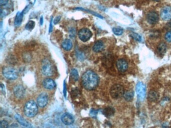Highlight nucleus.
<instances>
[{
  "instance_id": "obj_1",
  "label": "nucleus",
  "mask_w": 171,
  "mask_h": 128,
  "mask_svg": "<svg viewBox=\"0 0 171 128\" xmlns=\"http://www.w3.org/2000/svg\"><path fill=\"white\" fill-rule=\"evenodd\" d=\"M82 83L86 90H94L99 85V76L92 71H87L82 76Z\"/></svg>"
},
{
  "instance_id": "obj_2",
  "label": "nucleus",
  "mask_w": 171,
  "mask_h": 128,
  "mask_svg": "<svg viewBox=\"0 0 171 128\" xmlns=\"http://www.w3.org/2000/svg\"><path fill=\"white\" fill-rule=\"evenodd\" d=\"M38 106L34 101H29L25 105L24 113L26 116L29 118L34 117L38 113Z\"/></svg>"
},
{
  "instance_id": "obj_3",
  "label": "nucleus",
  "mask_w": 171,
  "mask_h": 128,
  "mask_svg": "<svg viewBox=\"0 0 171 128\" xmlns=\"http://www.w3.org/2000/svg\"><path fill=\"white\" fill-rule=\"evenodd\" d=\"M124 88L120 84L113 85L110 90V94L111 97L115 99L121 98L124 96Z\"/></svg>"
},
{
  "instance_id": "obj_4",
  "label": "nucleus",
  "mask_w": 171,
  "mask_h": 128,
  "mask_svg": "<svg viewBox=\"0 0 171 128\" xmlns=\"http://www.w3.org/2000/svg\"><path fill=\"white\" fill-rule=\"evenodd\" d=\"M4 76L9 80H15L18 78V72L15 69L11 67L4 68L3 70Z\"/></svg>"
},
{
  "instance_id": "obj_5",
  "label": "nucleus",
  "mask_w": 171,
  "mask_h": 128,
  "mask_svg": "<svg viewBox=\"0 0 171 128\" xmlns=\"http://www.w3.org/2000/svg\"><path fill=\"white\" fill-rule=\"evenodd\" d=\"M42 73L46 76H51L53 74V68L48 60H44L42 68Z\"/></svg>"
},
{
  "instance_id": "obj_6",
  "label": "nucleus",
  "mask_w": 171,
  "mask_h": 128,
  "mask_svg": "<svg viewBox=\"0 0 171 128\" xmlns=\"http://www.w3.org/2000/svg\"><path fill=\"white\" fill-rule=\"evenodd\" d=\"M136 91L139 100L140 101H143L145 98L146 94L145 85L142 82H139L136 87Z\"/></svg>"
},
{
  "instance_id": "obj_7",
  "label": "nucleus",
  "mask_w": 171,
  "mask_h": 128,
  "mask_svg": "<svg viewBox=\"0 0 171 128\" xmlns=\"http://www.w3.org/2000/svg\"><path fill=\"white\" fill-rule=\"evenodd\" d=\"M92 33L87 28H83L78 32V37L83 42H86L89 40L92 36Z\"/></svg>"
},
{
  "instance_id": "obj_8",
  "label": "nucleus",
  "mask_w": 171,
  "mask_h": 128,
  "mask_svg": "<svg viewBox=\"0 0 171 128\" xmlns=\"http://www.w3.org/2000/svg\"><path fill=\"white\" fill-rule=\"evenodd\" d=\"M147 19L148 22L151 25H155L158 22L159 16L158 13L155 11H151L147 15Z\"/></svg>"
},
{
  "instance_id": "obj_9",
  "label": "nucleus",
  "mask_w": 171,
  "mask_h": 128,
  "mask_svg": "<svg viewBox=\"0 0 171 128\" xmlns=\"http://www.w3.org/2000/svg\"><path fill=\"white\" fill-rule=\"evenodd\" d=\"M48 102V97L46 93L41 94L37 98V102L38 105L41 108H43L47 105Z\"/></svg>"
},
{
  "instance_id": "obj_10",
  "label": "nucleus",
  "mask_w": 171,
  "mask_h": 128,
  "mask_svg": "<svg viewBox=\"0 0 171 128\" xmlns=\"http://www.w3.org/2000/svg\"><path fill=\"white\" fill-rule=\"evenodd\" d=\"M161 17L164 20H170L171 19V7L166 6L162 9Z\"/></svg>"
},
{
  "instance_id": "obj_11",
  "label": "nucleus",
  "mask_w": 171,
  "mask_h": 128,
  "mask_svg": "<svg viewBox=\"0 0 171 128\" xmlns=\"http://www.w3.org/2000/svg\"><path fill=\"white\" fill-rule=\"evenodd\" d=\"M116 65L118 70L120 72L123 73L128 70V63L125 60H118L116 62Z\"/></svg>"
},
{
  "instance_id": "obj_12",
  "label": "nucleus",
  "mask_w": 171,
  "mask_h": 128,
  "mask_svg": "<svg viewBox=\"0 0 171 128\" xmlns=\"http://www.w3.org/2000/svg\"><path fill=\"white\" fill-rule=\"evenodd\" d=\"M14 93L16 97L21 99L25 94V89L22 85H18L15 87L14 89Z\"/></svg>"
},
{
  "instance_id": "obj_13",
  "label": "nucleus",
  "mask_w": 171,
  "mask_h": 128,
  "mask_svg": "<svg viewBox=\"0 0 171 128\" xmlns=\"http://www.w3.org/2000/svg\"><path fill=\"white\" fill-rule=\"evenodd\" d=\"M62 122L66 125H70L72 124L74 120L72 116L69 113H65L62 116Z\"/></svg>"
},
{
  "instance_id": "obj_14",
  "label": "nucleus",
  "mask_w": 171,
  "mask_h": 128,
  "mask_svg": "<svg viewBox=\"0 0 171 128\" xmlns=\"http://www.w3.org/2000/svg\"><path fill=\"white\" fill-rule=\"evenodd\" d=\"M43 85L44 88L48 90H52L56 87L55 82L51 79H46L44 80Z\"/></svg>"
},
{
  "instance_id": "obj_15",
  "label": "nucleus",
  "mask_w": 171,
  "mask_h": 128,
  "mask_svg": "<svg viewBox=\"0 0 171 128\" xmlns=\"http://www.w3.org/2000/svg\"><path fill=\"white\" fill-rule=\"evenodd\" d=\"M15 117V119L17 120V121L22 126L26 128H32V126L26 120H25L24 119L21 117V116L19 115L18 114H16Z\"/></svg>"
},
{
  "instance_id": "obj_16",
  "label": "nucleus",
  "mask_w": 171,
  "mask_h": 128,
  "mask_svg": "<svg viewBox=\"0 0 171 128\" xmlns=\"http://www.w3.org/2000/svg\"><path fill=\"white\" fill-rule=\"evenodd\" d=\"M104 49V45L102 41H98L96 42L93 47V50L95 52L99 53L103 51Z\"/></svg>"
},
{
  "instance_id": "obj_17",
  "label": "nucleus",
  "mask_w": 171,
  "mask_h": 128,
  "mask_svg": "<svg viewBox=\"0 0 171 128\" xmlns=\"http://www.w3.org/2000/svg\"><path fill=\"white\" fill-rule=\"evenodd\" d=\"M167 51V46L164 43H161L157 47V52L160 56H163Z\"/></svg>"
},
{
  "instance_id": "obj_18",
  "label": "nucleus",
  "mask_w": 171,
  "mask_h": 128,
  "mask_svg": "<svg viewBox=\"0 0 171 128\" xmlns=\"http://www.w3.org/2000/svg\"><path fill=\"white\" fill-rule=\"evenodd\" d=\"M23 15H24L23 12H19L17 14L14 23L16 27H19L21 25L23 20Z\"/></svg>"
},
{
  "instance_id": "obj_19",
  "label": "nucleus",
  "mask_w": 171,
  "mask_h": 128,
  "mask_svg": "<svg viewBox=\"0 0 171 128\" xmlns=\"http://www.w3.org/2000/svg\"><path fill=\"white\" fill-rule=\"evenodd\" d=\"M62 47L64 50L66 51H70L72 47V43L70 40L66 39L62 42Z\"/></svg>"
},
{
  "instance_id": "obj_20",
  "label": "nucleus",
  "mask_w": 171,
  "mask_h": 128,
  "mask_svg": "<svg viewBox=\"0 0 171 128\" xmlns=\"http://www.w3.org/2000/svg\"><path fill=\"white\" fill-rule=\"evenodd\" d=\"M115 112V109H113V108L108 107L104 109L103 113L106 117H110L114 115Z\"/></svg>"
},
{
  "instance_id": "obj_21",
  "label": "nucleus",
  "mask_w": 171,
  "mask_h": 128,
  "mask_svg": "<svg viewBox=\"0 0 171 128\" xmlns=\"http://www.w3.org/2000/svg\"><path fill=\"white\" fill-rule=\"evenodd\" d=\"M134 96V93L132 91L129 90L124 92V97L126 101H131L133 99Z\"/></svg>"
},
{
  "instance_id": "obj_22",
  "label": "nucleus",
  "mask_w": 171,
  "mask_h": 128,
  "mask_svg": "<svg viewBox=\"0 0 171 128\" xmlns=\"http://www.w3.org/2000/svg\"><path fill=\"white\" fill-rule=\"evenodd\" d=\"M159 98V95L157 92L151 91L148 93V99L150 101H157Z\"/></svg>"
},
{
  "instance_id": "obj_23",
  "label": "nucleus",
  "mask_w": 171,
  "mask_h": 128,
  "mask_svg": "<svg viewBox=\"0 0 171 128\" xmlns=\"http://www.w3.org/2000/svg\"><path fill=\"white\" fill-rule=\"evenodd\" d=\"M113 33L117 36H120L123 33V29L121 27H115L113 29Z\"/></svg>"
},
{
  "instance_id": "obj_24",
  "label": "nucleus",
  "mask_w": 171,
  "mask_h": 128,
  "mask_svg": "<svg viewBox=\"0 0 171 128\" xmlns=\"http://www.w3.org/2000/svg\"><path fill=\"white\" fill-rule=\"evenodd\" d=\"M35 23L34 21H29L26 24L25 28H26V30H32L35 27Z\"/></svg>"
},
{
  "instance_id": "obj_25",
  "label": "nucleus",
  "mask_w": 171,
  "mask_h": 128,
  "mask_svg": "<svg viewBox=\"0 0 171 128\" xmlns=\"http://www.w3.org/2000/svg\"><path fill=\"white\" fill-rule=\"evenodd\" d=\"M71 76L72 77V79L75 81H77L78 79V74L77 71L76 69H73L71 72Z\"/></svg>"
},
{
  "instance_id": "obj_26",
  "label": "nucleus",
  "mask_w": 171,
  "mask_h": 128,
  "mask_svg": "<svg viewBox=\"0 0 171 128\" xmlns=\"http://www.w3.org/2000/svg\"><path fill=\"white\" fill-rule=\"evenodd\" d=\"M130 36L132 38L134 39V40H136L137 42H140L142 41V38L139 34L135 33H131Z\"/></svg>"
},
{
  "instance_id": "obj_27",
  "label": "nucleus",
  "mask_w": 171,
  "mask_h": 128,
  "mask_svg": "<svg viewBox=\"0 0 171 128\" xmlns=\"http://www.w3.org/2000/svg\"><path fill=\"white\" fill-rule=\"evenodd\" d=\"M9 127L8 122L6 120H2L0 123V128H8Z\"/></svg>"
},
{
  "instance_id": "obj_28",
  "label": "nucleus",
  "mask_w": 171,
  "mask_h": 128,
  "mask_svg": "<svg viewBox=\"0 0 171 128\" xmlns=\"http://www.w3.org/2000/svg\"><path fill=\"white\" fill-rule=\"evenodd\" d=\"M165 39L168 42H171V31L167 33L165 35Z\"/></svg>"
},
{
  "instance_id": "obj_29",
  "label": "nucleus",
  "mask_w": 171,
  "mask_h": 128,
  "mask_svg": "<svg viewBox=\"0 0 171 128\" xmlns=\"http://www.w3.org/2000/svg\"><path fill=\"white\" fill-rule=\"evenodd\" d=\"M76 9H77V10H83V11H85L91 12H89V13H91L92 14L94 15H95V16H97V17H99V18H103L102 17V16L99 15L97 13H95V12H93L92 11H88V10H86V9H83V8H77Z\"/></svg>"
},
{
  "instance_id": "obj_30",
  "label": "nucleus",
  "mask_w": 171,
  "mask_h": 128,
  "mask_svg": "<svg viewBox=\"0 0 171 128\" xmlns=\"http://www.w3.org/2000/svg\"><path fill=\"white\" fill-rule=\"evenodd\" d=\"M8 1L9 0H0V5L1 6L6 5L8 3Z\"/></svg>"
},
{
  "instance_id": "obj_31",
  "label": "nucleus",
  "mask_w": 171,
  "mask_h": 128,
  "mask_svg": "<svg viewBox=\"0 0 171 128\" xmlns=\"http://www.w3.org/2000/svg\"><path fill=\"white\" fill-rule=\"evenodd\" d=\"M60 19H61V16H57L56 18H55V19L54 20V24H55V25L57 24L60 21Z\"/></svg>"
},
{
  "instance_id": "obj_32",
  "label": "nucleus",
  "mask_w": 171,
  "mask_h": 128,
  "mask_svg": "<svg viewBox=\"0 0 171 128\" xmlns=\"http://www.w3.org/2000/svg\"><path fill=\"white\" fill-rule=\"evenodd\" d=\"M52 20H53V18L51 17V22H50V27H49V33H51V32L52 31V29H53V25H52Z\"/></svg>"
},
{
  "instance_id": "obj_33",
  "label": "nucleus",
  "mask_w": 171,
  "mask_h": 128,
  "mask_svg": "<svg viewBox=\"0 0 171 128\" xmlns=\"http://www.w3.org/2000/svg\"><path fill=\"white\" fill-rule=\"evenodd\" d=\"M40 23L41 25H42L43 24V16H41L40 19Z\"/></svg>"
},
{
  "instance_id": "obj_34",
  "label": "nucleus",
  "mask_w": 171,
  "mask_h": 128,
  "mask_svg": "<svg viewBox=\"0 0 171 128\" xmlns=\"http://www.w3.org/2000/svg\"><path fill=\"white\" fill-rule=\"evenodd\" d=\"M167 28H168V29H169V30H171V23H170V24H168V25H167Z\"/></svg>"
},
{
  "instance_id": "obj_35",
  "label": "nucleus",
  "mask_w": 171,
  "mask_h": 128,
  "mask_svg": "<svg viewBox=\"0 0 171 128\" xmlns=\"http://www.w3.org/2000/svg\"><path fill=\"white\" fill-rule=\"evenodd\" d=\"M29 2L31 3V4H34L35 3V2L36 0H29Z\"/></svg>"
},
{
  "instance_id": "obj_36",
  "label": "nucleus",
  "mask_w": 171,
  "mask_h": 128,
  "mask_svg": "<svg viewBox=\"0 0 171 128\" xmlns=\"http://www.w3.org/2000/svg\"><path fill=\"white\" fill-rule=\"evenodd\" d=\"M153 1H156V2H159V1H160L161 0H153Z\"/></svg>"
}]
</instances>
